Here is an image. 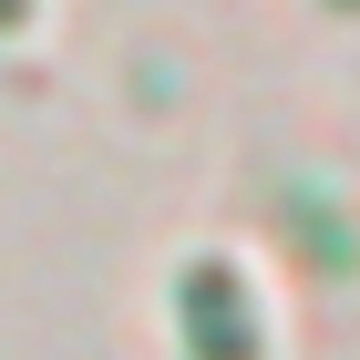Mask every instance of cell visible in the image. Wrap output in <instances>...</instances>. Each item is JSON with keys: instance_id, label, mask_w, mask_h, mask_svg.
Masks as SVG:
<instances>
[{"instance_id": "6da1fadb", "label": "cell", "mask_w": 360, "mask_h": 360, "mask_svg": "<svg viewBox=\"0 0 360 360\" xmlns=\"http://www.w3.org/2000/svg\"><path fill=\"white\" fill-rule=\"evenodd\" d=\"M21 11H31V0H0V31H11V21H21Z\"/></svg>"}]
</instances>
